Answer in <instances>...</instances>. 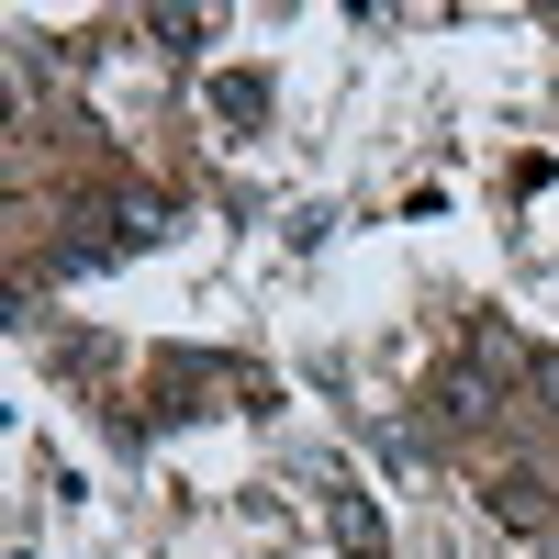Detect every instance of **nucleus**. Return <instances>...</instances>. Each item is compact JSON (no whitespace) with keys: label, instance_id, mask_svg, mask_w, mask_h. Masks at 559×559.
I'll return each mask as SVG.
<instances>
[{"label":"nucleus","instance_id":"nucleus-1","mask_svg":"<svg viewBox=\"0 0 559 559\" xmlns=\"http://www.w3.org/2000/svg\"><path fill=\"white\" fill-rule=\"evenodd\" d=\"M336 537H347V559H381V515L369 503H336Z\"/></svg>","mask_w":559,"mask_h":559}]
</instances>
